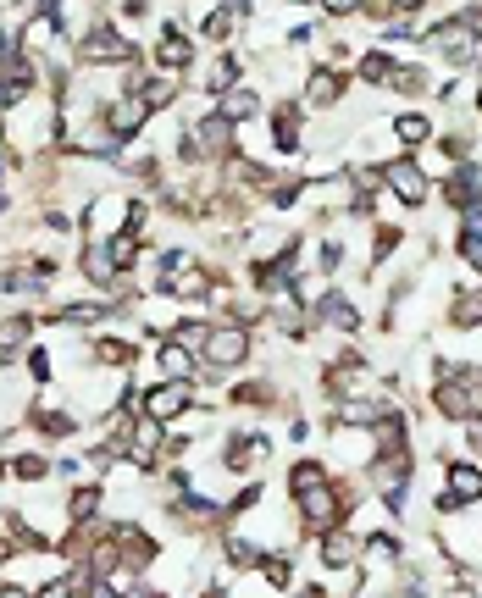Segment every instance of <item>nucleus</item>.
<instances>
[{
	"instance_id": "nucleus-1",
	"label": "nucleus",
	"mask_w": 482,
	"mask_h": 598,
	"mask_svg": "<svg viewBox=\"0 0 482 598\" xmlns=\"http://www.w3.org/2000/svg\"><path fill=\"white\" fill-rule=\"evenodd\" d=\"M433 405L455 421H482V366H444Z\"/></svg>"
},
{
	"instance_id": "nucleus-8",
	"label": "nucleus",
	"mask_w": 482,
	"mask_h": 598,
	"mask_svg": "<svg viewBox=\"0 0 482 598\" xmlns=\"http://www.w3.org/2000/svg\"><path fill=\"white\" fill-rule=\"evenodd\" d=\"M338 95H344V72H333V67H316L311 72V84H305V106H338Z\"/></svg>"
},
{
	"instance_id": "nucleus-31",
	"label": "nucleus",
	"mask_w": 482,
	"mask_h": 598,
	"mask_svg": "<svg viewBox=\"0 0 482 598\" xmlns=\"http://www.w3.org/2000/svg\"><path fill=\"white\" fill-rule=\"evenodd\" d=\"M316 6H322L327 17H350V12H361L366 0H316Z\"/></svg>"
},
{
	"instance_id": "nucleus-14",
	"label": "nucleus",
	"mask_w": 482,
	"mask_h": 598,
	"mask_svg": "<svg viewBox=\"0 0 482 598\" xmlns=\"http://www.w3.org/2000/svg\"><path fill=\"white\" fill-rule=\"evenodd\" d=\"M394 139L416 150V144H427V139H433V122H427L422 111H405V117H394Z\"/></svg>"
},
{
	"instance_id": "nucleus-18",
	"label": "nucleus",
	"mask_w": 482,
	"mask_h": 598,
	"mask_svg": "<svg viewBox=\"0 0 482 598\" xmlns=\"http://www.w3.org/2000/svg\"><path fill=\"white\" fill-rule=\"evenodd\" d=\"M449 322H455V327H482V294H455Z\"/></svg>"
},
{
	"instance_id": "nucleus-19",
	"label": "nucleus",
	"mask_w": 482,
	"mask_h": 598,
	"mask_svg": "<svg viewBox=\"0 0 482 598\" xmlns=\"http://www.w3.org/2000/svg\"><path fill=\"white\" fill-rule=\"evenodd\" d=\"M272 139H278V150H300V111H278V128H272Z\"/></svg>"
},
{
	"instance_id": "nucleus-5",
	"label": "nucleus",
	"mask_w": 482,
	"mask_h": 598,
	"mask_svg": "<svg viewBox=\"0 0 482 598\" xmlns=\"http://www.w3.org/2000/svg\"><path fill=\"white\" fill-rule=\"evenodd\" d=\"M244 355H250V333L244 327H211V344H205V360L217 371L228 366H244Z\"/></svg>"
},
{
	"instance_id": "nucleus-34",
	"label": "nucleus",
	"mask_w": 482,
	"mask_h": 598,
	"mask_svg": "<svg viewBox=\"0 0 482 598\" xmlns=\"http://www.w3.org/2000/svg\"><path fill=\"white\" fill-rule=\"evenodd\" d=\"M416 6H427V0H394V12H416Z\"/></svg>"
},
{
	"instance_id": "nucleus-12",
	"label": "nucleus",
	"mask_w": 482,
	"mask_h": 598,
	"mask_svg": "<svg viewBox=\"0 0 482 598\" xmlns=\"http://www.w3.org/2000/svg\"><path fill=\"white\" fill-rule=\"evenodd\" d=\"M322 560L333 565V571H350V560H355V538H350L344 527H333V532L322 538Z\"/></svg>"
},
{
	"instance_id": "nucleus-20",
	"label": "nucleus",
	"mask_w": 482,
	"mask_h": 598,
	"mask_svg": "<svg viewBox=\"0 0 482 598\" xmlns=\"http://www.w3.org/2000/svg\"><path fill=\"white\" fill-rule=\"evenodd\" d=\"M172 344H183L189 355H205V344H211V327H205V322H183L178 333H172Z\"/></svg>"
},
{
	"instance_id": "nucleus-35",
	"label": "nucleus",
	"mask_w": 482,
	"mask_h": 598,
	"mask_svg": "<svg viewBox=\"0 0 482 598\" xmlns=\"http://www.w3.org/2000/svg\"><path fill=\"white\" fill-rule=\"evenodd\" d=\"M0 598H28L23 587H0Z\"/></svg>"
},
{
	"instance_id": "nucleus-23",
	"label": "nucleus",
	"mask_w": 482,
	"mask_h": 598,
	"mask_svg": "<svg viewBox=\"0 0 482 598\" xmlns=\"http://www.w3.org/2000/svg\"><path fill=\"white\" fill-rule=\"evenodd\" d=\"M316 482H327V471L316 466V460H300V466L289 471V488L294 493H305V488H316Z\"/></svg>"
},
{
	"instance_id": "nucleus-11",
	"label": "nucleus",
	"mask_w": 482,
	"mask_h": 598,
	"mask_svg": "<svg viewBox=\"0 0 482 598\" xmlns=\"http://www.w3.org/2000/svg\"><path fill=\"white\" fill-rule=\"evenodd\" d=\"M156 56H161V67H167V72H178V67H189V61H194V45L178 34V28H167L161 45H156Z\"/></svg>"
},
{
	"instance_id": "nucleus-29",
	"label": "nucleus",
	"mask_w": 482,
	"mask_h": 598,
	"mask_svg": "<svg viewBox=\"0 0 482 598\" xmlns=\"http://www.w3.org/2000/svg\"><path fill=\"white\" fill-rule=\"evenodd\" d=\"M394 84L405 89V95H422V89H427V72H422V67H399Z\"/></svg>"
},
{
	"instance_id": "nucleus-16",
	"label": "nucleus",
	"mask_w": 482,
	"mask_h": 598,
	"mask_svg": "<svg viewBox=\"0 0 482 598\" xmlns=\"http://www.w3.org/2000/svg\"><path fill=\"white\" fill-rule=\"evenodd\" d=\"M167 288H172V299H205V294H211V277L194 272V266H183V272L172 277Z\"/></svg>"
},
{
	"instance_id": "nucleus-30",
	"label": "nucleus",
	"mask_w": 482,
	"mask_h": 598,
	"mask_svg": "<svg viewBox=\"0 0 482 598\" xmlns=\"http://www.w3.org/2000/svg\"><path fill=\"white\" fill-rule=\"evenodd\" d=\"M12 471H17V477H23V482H39V477H45V460H39V455H23V460H12Z\"/></svg>"
},
{
	"instance_id": "nucleus-15",
	"label": "nucleus",
	"mask_w": 482,
	"mask_h": 598,
	"mask_svg": "<svg viewBox=\"0 0 482 598\" xmlns=\"http://www.w3.org/2000/svg\"><path fill=\"white\" fill-rule=\"evenodd\" d=\"M217 111H222L228 122H244V117H255V111H261V100H255L250 89H228V95L217 100Z\"/></svg>"
},
{
	"instance_id": "nucleus-6",
	"label": "nucleus",
	"mask_w": 482,
	"mask_h": 598,
	"mask_svg": "<svg viewBox=\"0 0 482 598\" xmlns=\"http://www.w3.org/2000/svg\"><path fill=\"white\" fill-rule=\"evenodd\" d=\"M189 399H194V394H189L183 383H161V388H150V394H145V416L167 427V421H178L183 410H189Z\"/></svg>"
},
{
	"instance_id": "nucleus-32",
	"label": "nucleus",
	"mask_w": 482,
	"mask_h": 598,
	"mask_svg": "<svg viewBox=\"0 0 482 598\" xmlns=\"http://www.w3.org/2000/svg\"><path fill=\"white\" fill-rule=\"evenodd\" d=\"M460 255H466L471 266H482V233H460Z\"/></svg>"
},
{
	"instance_id": "nucleus-37",
	"label": "nucleus",
	"mask_w": 482,
	"mask_h": 598,
	"mask_svg": "<svg viewBox=\"0 0 482 598\" xmlns=\"http://www.w3.org/2000/svg\"><path fill=\"white\" fill-rule=\"evenodd\" d=\"M477 106H482V89H477Z\"/></svg>"
},
{
	"instance_id": "nucleus-25",
	"label": "nucleus",
	"mask_w": 482,
	"mask_h": 598,
	"mask_svg": "<svg viewBox=\"0 0 482 598\" xmlns=\"http://www.w3.org/2000/svg\"><path fill=\"white\" fill-rule=\"evenodd\" d=\"M95 355L106 360V366H128V360H133V344H128V338H100Z\"/></svg>"
},
{
	"instance_id": "nucleus-17",
	"label": "nucleus",
	"mask_w": 482,
	"mask_h": 598,
	"mask_svg": "<svg viewBox=\"0 0 482 598\" xmlns=\"http://www.w3.org/2000/svg\"><path fill=\"white\" fill-rule=\"evenodd\" d=\"M161 371H167V383H183L194 371V355L183 344H161Z\"/></svg>"
},
{
	"instance_id": "nucleus-4",
	"label": "nucleus",
	"mask_w": 482,
	"mask_h": 598,
	"mask_svg": "<svg viewBox=\"0 0 482 598\" xmlns=\"http://www.w3.org/2000/svg\"><path fill=\"white\" fill-rule=\"evenodd\" d=\"M78 56H84L89 67H100V61H133V45L117 28H89V34L78 39Z\"/></svg>"
},
{
	"instance_id": "nucleus-10",
	"label": "nucleus",
	"mask_w": 482,
	"mask_h": 598,
	"mask_svg": "<svg viewBox=\"0 0 482 598\" xmlns=\"http://www.w3.org/2000/svg\"><path fill=\"white\" fill-rule=\"evenodd\" d=\"M156 443H161V421H139V427L128 432V455H133V466H150L156 460Z\"/></svg>"
},
{
	"instance_id": "nucleus-24",
	"label": "nucleus",
	"mask_w": 482,
	"mask_h": 598,
	"mask_svg": "<svg viewBox=\"0 0 482 598\" xmlns=\"http://www.w3.org/2000/svg\"><path fill=\"white\" fill-rule=\"evenodd\" d=\"M205 39H211V45H228V34H233V12H205Z\"/></svg>"
},
{
	"instance_id": "nucleus-36",
	"label": "nucleus",
	"mask_w": 482,
	"mask_h": 598,
	"mask_svg": "<svg viewBox=\"0 0 482 598\" xmlns=\"http://www.w3.org/2000/svg\"><path fill=\"white\" fill-rule=\"evenodd\" d=\"M0 560H12V543H6V538H0Z\"/></svg>"
},
{
	"instance_id": "nucleus-28",
	"label": "nucleus",
	"mask_w": 482,
	"mask_h": 598,
	"mask_svg": "<svg viewBox=\"0 0 482 598\" xmlns=\"http://www.w3.org/2000/svg\"><path fill=\"white\" fill-rule=\"evenodd\" d=\"M266 582H272V587H289V582H294V560L272 554V560H266Z\"/></svg>"
},
{
	"instance_id": "nucleus-3",
	"label": "nucleus",
	"mask_w": 482,
	"mask_h": 598,
	"mask_svg": "<svg viewBox=\"0 0 482 598\" xmlns=\"http://www.w3.org/2000/svg\"><path fill=\"white\" fill-rule=\"evenodd\" d=\"M383 183L394 189V200L399 205H427V167L422 161H410V156H399V161H388V172H383Z\"/></svg>"
},
{
	"instance_id": "nucleus-26",
	"label": "nucleus",
	"mask_w": 482,
	"mask_h": 598,
	"mask_svg": "<svg viewBox=\"0 0 482 598\" xmlns=\"http://www.w3.org/2000/svg\"><path fill=\"white\" fill-rule=\"evenodd\" d=\"M67 510H73V521H89V515L100 510V493H95V488H78V493H73V504H67Z\"/></svg>"
},
{
	"instance_id": "nucleus-27",
	"label": "nucleus",
	"mask_w": 482,
	"mask_h": 598,
	"mask_svg": "<svg viewBox=\"0 0 482 598\" xmlns=\"http://www.w3.org/2000/svg\"><path fill=\"white\" fill-rule=\"evenodd\" d=\"M228 560L239 565V571H250V565L261 560V549H255V543H244V538H228Z\"/></svg>"
},
{
	"instance_id": "nucleus-7",
	"label": "nucleus",
	"mask_w": 482,
	"mask_h": 598,
	"mask_svg": "<svg viewBox=\"0 0 482 598\" xmlns=\"http://www.w3.org/2000/svg\"><path fill=\"white\" fill-rule=\"evenodd\" d=\"M145 117H150V106H145V95H128V100H117V106H111V133H117V139H133V133L145 128Z\"/></svg>"
},
{
	"instance_id": "nucleus-13",
	"label": "nucleus",
	"mask_w": 482,
	"mask_h": 598,
	"mask_svg": "<svg viewBox=\"0 0 482 598\" xmlns=\"http://www.w3.org/2000/svg\"><path fill=\"white\" fill-rule=\"evenodd\" d=\"M449 493H455L460 504L482 499V466H449Z\"/></svg>"
},
{
	"instance_id": "nucleus-33",
	"label": "nucleus",
	"mask_w": 482,
	"mask_h": 598,
	"mask_svg": "<svg viewBox=\"0 0 482 598\" xmlns=\"http://www.w3.org/2000/svg\"><path fill=\"white\" fill-rule=\"evenodd\" d=\"M466 443H471V455H477V460H482V421H477V427H471V432H466Z\"/></svg>"
},
{
	"instance_id": "nucleus-9",
	"label": "nucleus",
	"mask_w": 482,
	"mask_h": 598,
	"mask_svg": "<svg viewBox=\"0 0 482 598\" xmlns=\"http://www.w3.org/2000/svg\"><path fill=\"white\" fill-rule=\"evenodd\" d=\"M117 272H122V266H117V255H111V244H89V250H84V277H89V283L111 288V283H117Z\"/></svg>"
},
{
	"instance_id": "nucleus-21",
	"label": "nucleus",
	"mask_w": 482,
	"mask_h": 598,
	"mask_svg": "<svg viewBox=\"0 0 482 598\" xmlns=\"http://www.w3.org/2000/svg\"><path fill=\"white\" fill-rule=\"evenodd\" d=\"M139 95H145L150 111H161V106H172V100H178V78H156V84H145Z\"/></svg>"
},
{
	"instance_id": "nucleus-22",
	"label": "nucleus",
	"mask_w": 482,
	"mask_h": 598,
	"mask_svg": "<svg viewBox=\"0 0 482 598\" xmlns=\"http://www.w3.org/2000/svg\"><path fill=\"white\" fill-rule=\"evenodd\" d=\"M394 72H399V67H394V61L383 56V50L361 61V78H366V84H394Z\"/></svg>"
},
{
	"instance_id": "nucleus-2",
	"label": "nucleus",
	"mask_w": 482,
	"mask_h": 598,
	"mask_svg": "<svg viewBox=\"0 0 482 598\" xmlns=\"http://www.w3.org/2000/svg\"><path fill=\"white\" fill-rule=\"evenodd\" d=\"M300 499V515H305V532H316V538H327V532L338 527V515H344V493H333L327 482H316V488L294 493Z\"/></svg>"
}]
</instances>
